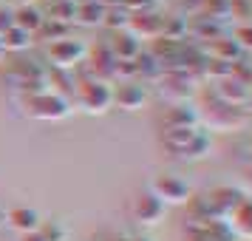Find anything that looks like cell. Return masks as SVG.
Returning <instances> with one entry per match:
<instances>
[{
  "label": "cell",
  "mask_w": 252,
  "mask_h": 241,
  "mask_svg": "<svg viewBox=\"0 0 252 241\" xmlns=\"http://www.w3.org/2000/svg\"><path fill=\"white\" fill-rule=\"evenodd\" d=\"M164 213H167V207L161 205L156 196L150 193V190H145V193L133 196V205H130V216L136 218L139 224H148V227H153V224H159L161 218H164Z\"/></svg>",
  "instance_id": "6"
},
{
  "label": "cell",
  "mask_w": 252,
  "mask_h": 241,
  "mask_svg": "<svg viewBox=\"0 0 252 241\" xmlns=\"http://www.w3.org/2000/svg\"><path fill=\"white\" fill-rule=\"evenodd\" d=\"M6 227V207L0 205V230Z\"/></svg>",
  "instance_id": "20"
},
{
  "label": "cell",
  "mask_w": 252,
  "mask_h": 241,
  "mask_svg": "<svg viewBox=\"0 0 252 241\" xmlns=\"http://www.w3.org/2000/svg\"><path fill=\"white\" fill-rule=\"evenodd\" d=\"M190 241H232V230L224 218H193Z\"/></svg>",
  "instance_id": "7"
},
{
  "label": "cell",
  "mask_w": 252,
  "mask_h": 241,
  "mask_svg": "<svg viewBox=\"0 0 252 241\" xmlns=\"http://www.w3.org/2000/svg\"><path fill=\"white\" fill-rule=\"evenodd\" d=\"M164 131H176V128H193L198 125V114L187 105H173L170 111L164 114Z\"/></svg>",
  "instance_id": "11"
},
{
  "label": "cell",
  "mask_w": 252,
  "mask_h": 241,
  "mask_svg": "<svg viewBox=\"0 0 252 241\" xmlns=\"http://www.w3.org/2000/svg\"><path fill=\"white\" fill-rule=\"evenodd\" d=\"M85 54H88V48L82 46L80 40H71V37H60V40H54V43H51V48H48V57H51V63H54V66H60V69L80 66L82 60H85Z\"/></svg>",
  "instance_id": "5"
},
{
  "label": "cell",
  "mask_w": 252,
  "mask_h": 241,
  "mask_svg": "<svg viewBox=\"0 0 252 241\" xmlns=\"http://www.w3.org/2000/svg\"><path fill=\"white\" fill-rule=\"evenodd\" d=\"M77 105L85 114H105L114 105V88L105 80H85V82H80Z\"/></svg>",
  "instance_id": "3"
},
{
  "label": "cell",
  "mask_w": 252,
  "mask_h": 241,
  "mask_svg": "<svg viewBox=\"0 0 252 241\" xmlns=\"http://www.w3.org/2000/svg\"><path fill=\"white\" fill-rule=\"evenodd\" d=\"M43 23H46V17H43V12L37 6H23V9L14 12V26L29 32V34H37L43 29Z\"/></svg>",
  "instance_id": "12"
},
{
  "label": "cell",
  "mask_w": 252,
  "mask_h": 241,
  "mask_svg": "<svg viewBox=\"0 0 252 241\" xmlns=\"http://www.w3.org/2000/svg\"><path fill=\"white\" fill-rule=\"evenodd\" d=\"M17 241H43V239H40V233H26V236H20Z\"/></svg>",
  "instance_id": "19"
},
{
  "label": "cell",
  "mask_w": 252,
  "mask_h": 241,
  "mask_svg": "<svg viewBox=\"0 0 252 241\" xmlns=\"http://www.w3.org/2000/svg\"><path fill=\"white\" fill-rule=\"evenodd\" d=\"M37 233H40L43 241H68V227L63 221H57V218L54 221H43Z\"/></svg>",
  "instance_id": "15"
},
{
  "label": "cell",
  "mask_w": 252,
  "mask_h": 241,
  "mask_svg": "<svg viewBox=\"0 0 252 241\" xmlns=\"http://www.w3.org/2000/svg\"><path fill=\"white\" fill-rule=\"evenodd\" d=\"M235 43H238V46H244V48H252V26H244V29H238Z\"/></svg>",
  "instance_id": "18"
},
{
  "label": "cell",
  "mask_w": 252,
  "mask_h": 241,
  "mask_svg": "<svg viewBox=\"0 0 252 241\" xmlns=\"http://www.w3.org/2000/svg\"><path fill=\"white\" fill-rule=\"evenodd\" d=\"M71 103L65 97H60L57 91H40L29 97V116L34 119H46V122H57L71 116Z\"/></svg>",
  "instance_id": "2"
},
{
  "label": "cell",
  "mask_w": 252,
  "mask_h": 241,
  "mask_svg": "<svg viewBox=\"0 0 252 241\" xmlns=\"http://www.w3.org/2000/svg\"><path fill=\"white\" fill-rule=\"evenodd\" d=\"M114 103L125 111H136L145 103V88L139 82H119V88H114Z\"/></svg>",
  "instance_id": "9"
},
{
  "label": "cell",
  "mask_w": 252,
  "mask_h": 241,
  "mask_svg": "<svg viewBox=\"0 0 252 241\" xmlns=\"http://www.w3.org/2000/svg\"><path fill=\"white\" fill-rule=\"evenodd\" d=\"M150 193L159 199L161 205H187L190 202V184L176 173H161L150 182Z\"/></svg>",
  "instance_id": "4"
},
{
  "label": "cell",
  "mask_w": 252,
  "mask_h": 241,
  "mask_svg": "<svg viewBox=\"0 0 252 241\" xmlns=\"http://www.w3.org/2000/svg\"><path fill=\"white\" fill-rule=\"evenodd\" d=\"M229 230H232V236L252 239V199H244V202L229 213Z\"/></svg>",
  "instance_id": "10"
},
{
  "label": "cell",
  "mask_w": 252,
  "mask_h": 241,
  "mask_svg": "<svg viewBox=\"0 0 252 241\" xmlns=\"http://www.w3.org/2000/svg\"><path fill=\"white\" fill-rule=\"evenodd\" d=\"M12 26H14V12H9V9H3V6H0V37L6 34Z\"/></svg>",
  "instance_id": "17"
},
{
  "label": "cell",
  "mask_w": 252,
  "mask_h": 241,
  "mask_svg": "<svg viewBox=\"0 0 252 241\" xmlns=\"http://www.w3.org/2000/svg\"><path fill=\"white\" fill-rule=\"evenodd\" d=\"M40 224H43V218H40V213H37L34 207L20 205V207L6 210V227L17 230L20 236H26V233H37Z\"/></svg>",
  "instance_id": "8"
},
{
  "label": "cell",
  "mask_w": 252,
  "mask_h": 241,
  "mask_svg": "<svg viewBox=\"0 0 252 241\" xmlns=\"http://www.w3.org/2000/svg\"><path fill=\"white\" fill-rule=\"evenodd\" d=\"M0 43H3V51H14V54H20V51H26V48L32 46V34L23 32V29H17V26H12L6 34L0 37Z\"/></svg>",
  "instance_id": "13"
},
{
  "label": "cell",
  "mask_w": 252,
  "mask_h": 241,
  "mask_svg": "<svg viewBox=\"0 0 252 241\" xmlns=\"http://www.w3.org/2000/svg\"><path fill=\"white\" fill-rule=\"evenodd\" d=\"M119 241H148V239H119Z\"/></svg>",
  "instance_id": "21"
},
{
  "label": "cell",
  "mask_w": 252,
  "mask_h": 241,
  "mask_svg": "<svg viewBox=\"0 0 252 241\" xmlns=\"http://www.w3.org/2000/svg\"><path fill=\"white\" fill-rule=\"evenodd\" d=\"M3 54H6V51H3V43H0V60H3Z\"/></svg>",
  "instance_id": "22"
},
{
  "label": "cell",
  "mask_w": 252,
  "mask_h": 241,
  "mask_svg": "<svg viewBox=\"0 0 252 241\" xmlns=\"http://www.w3.org/2000/svg\"><path fill=\"white\" fill-rule=\"evenodd\" d=\"M161 145L170 150L173 156H179V159H198V156H204L207 148H210V137H207L198 125L176 128V131H164Z\"/></svg>",
  "instance_id": "1"
},
{
  "label": "cell",
  "mask_w": 252,
  "mask_h": 241,
  "mask_svg": "<svg viewBox=\"0 0 252 241\" xmlns=\"http://www.w3.org/2000/svg\"><path fill=\"white\" fill-rule=\"evenodd\" d=\"M74 14H77V6L71 0H57L51 9V20H71Z\"/></svg>",
  "instance_id": "16"
},
{
  "label": "cell",
  "mask_w": 252,
  "mask_h": 241,
  "mask_svg": "<svg viewBox=\"0 0 252 241\" xmlns=\"http://www.w3.org/2000/svg\"><path fill=\"white\" fill-rule=\"evenodd\" d=\"M139 54V40L136 34H116V43H114V60H133Z\"/></svg>",
  "instance_id": "14"
}]
</instances>
